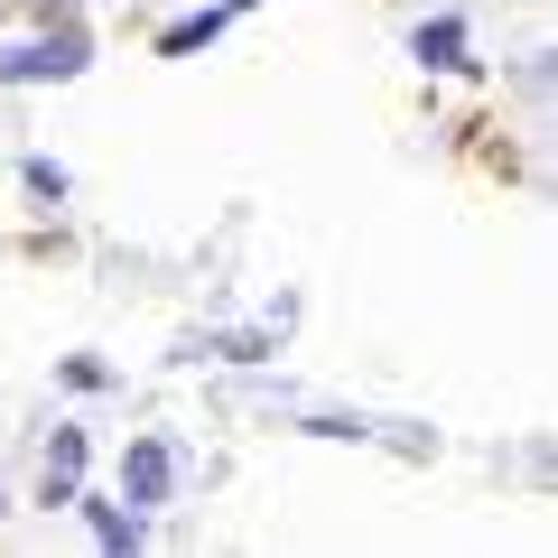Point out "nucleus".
Masks as SVG:
<instances>
[{
    "mask_svg": "<svg viewBox=\"0 0 558 558\" xmlns=\"http://www.w3.org/2000/svg\"><path fill=\"white\" fill-rule=\"evenodd\" d=\"M0 75L10 84H47V75H84V28H57V38H28V47H10L0 57Z\"/></svg>",
    "mask_w": 558,
    "mask_h": 558,
    "instance_id": "obj_1",
    "label": "nucleus"
},
{
    "mask_svg": "<svg viewBox=\"0 0 558 558\" xmlns=\"http://www.w3.org/2000/svg\"><path fill=\"white\" fill-rule=\"evenodd\" d=\"M159 494H168V447H159V438H140L131 457H121V502L140 512V502H159Z\"/></svg>",
    "mask_w": 558,
    "mask_h": 558,
    "instance_id": "obj_2",
    "label": "nucleus"
},
{
    "mask_svg": "<svg viewBox=\"0 0 558 558\" xmlns=\"http://www.w3.org/2000/svg\"><path fill=\"white\" fill-rule=\"evenodd\" d=\"M418 65H465V28L457 20H428V28H418Z\"/></svg>",
    "mask_w": 558,
    "mask_h": 558,
    "instance_id": "obj_3",
    "label": "nucleus"
},
{
    "mask_svg": "<svg viewBox=\"0 0 558 558\" xmlns=\"http://www.w3.org/2000/svg\"><path fill=\"white\" fill-rule=\"evenodd\" d=\"M75 475H84V438L65 428V438H57V457H47V494H57V502H75Z\"/></svg>",
    "mask_w": 558,
    "mask_h": 558,
    "instance_id": "obj_4",
    "label": "nucleus"
},
{
    "mask_svg": "<svg viewBox=\"0 0 558 558\" xmlns=\"http://www.w3.org/2000/svg\"><path fill=\"white\" fill-rule=\"evenodd\" d=\"M94 512V539L102 549H140V512H121V502H84Z\"/></svg>",
    "mask_w": 558,
    "mask_h": 558,
    "instance_id": "obj_5",
    "label": "nucleus"
},
{
    "mask_svg": "<svg viewBox=\"0 0 558 558\" xmlns=\"http://www.w3.org/2000/svg\"><path fill=\"white\" fill-rule=\"evenodd\" d=\"M223 38V10H205V20H178L168 28V57H196V47H215Z\"/></svg>",
    "mask_w": 558,
    "mask_h": 558,
    "instance_id": "obj_6",
    "label": "nucleus"
},
{
    "mask_svg": "<svg viewBox=\"0 0 558 558\" xmlns=\"http://www.w3.org/2000/svg\"><path fill=\"white\" fill-rule=\"evenodd\" d=\"M233 10H252V0H233Z\"/></svg>",
    "mask_w": 558,
    "mask_h": 558,
    "instance_id": "obj_7",
    "label": "nucleus"
}]
</instances>
